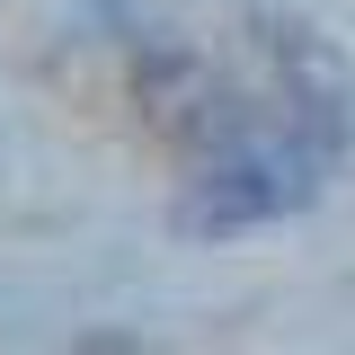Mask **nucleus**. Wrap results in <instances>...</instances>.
<instances>
[{
  "label": "nucleus",
  "mask_w": 355,
  "mask_h": 355,
  "mask_svg": "<svg viewBox=\"0 0 355 355\" xmlns=\"http://www.w3.org/2000/svg\"><path fill=\"white\" fill-rule=\"evenodd\" d=\"M258 53L275 62V98L302 160H347L355 151V71L338 62V44L293 27V18H258Z\"/></svg>",
  "instance_id": "nucleus-1"
},
{
  "label": "nucleus",
  "mask_w": 355,
  "mask_h": 355,
  "mask_svg": "<svg viewBox=\"0 0 355 355\" xmlns=\"http://www.w3.org/2000/svg\"><path fill=\"white\" fill-rule=\"evenodd\" d=\"M311 205V160L302 151H222L205 178H187V196H178V231H196V240H222V231H258V222H284Z\"/></svg>",
  "instance_id": "nucleus-2"
},
{
  "label": "nucleus",
  "mask_w": 355,
  "mask_h": 355,
  "mask_svg": "<svg viewBox=\"0 0 355 355\" xmlns=\"http://www.w3.org/2000/svg\"><path fill=\"white\" fill-rule=\"evenodd\" d=\"M80 355H133V338H80Z\"/></svg>",
  "instance_id": "nucleus-3"
}]
</instances>
